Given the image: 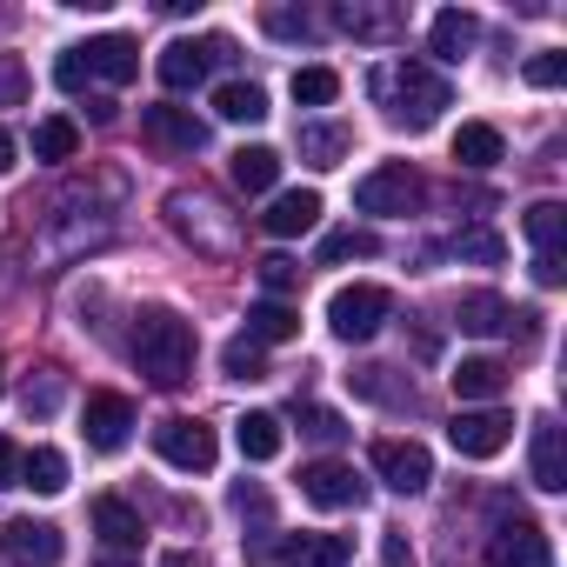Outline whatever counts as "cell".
<instances>
[{
    "instance_id": "obj_8",
    "label": "cell",
    "mask_w": 567,
    "mask_h": 567,
    "mask_svg": "<svg viewBox=\"0 0 567 567\" xmlns=\"http://www.w3.org/2000/svg\"><path fill=\"white\" fill-rule=\"evenodd\" d=\"M374 474H381L394 494H427L434 454H427L421 441H374Z\"/></svg>"
},
{
    "instance_id": "obj_33",
    "label": "cell",
    "mask_w": 567,
    "mask_h": 567,
    "mask_svg": "<svg viewBox=\"0 0 567 567\" xmlns=\"http://www.w3.org/2000/svg\"><path fill=\"white\" fill-rule=\"evenodd\" d=\"M368 254H381V240H374L368 227H341V234H328V240H321V267H341V260H368Z\"/></svg>"
},
{
    "instance_id": "obj_24",
    "label": "cell",
    "mask_w": 567,
    "mask_h": 567,
    "mask_svg": "<svg viewBox=\"0 0 567 567\" xmlns=\"http://www.w3.org/2000/svg\"><path fill=\"white\" fill-rule=\"evenodd\" d=\"M234 441H240L247 461H274L280 447H288V427H280V414H260V408H254V414L234 421Z\"/></svg>"
},
{
    "instance_id": "obj_38",
    "label": "cell",
    "mask_w": 567,
    "mask_h": 567,
    "mask_svg": "<svg viewBox=\"0 0 567 567\" xmlns=\"http://www.w3.org/2000/svg\"><path fill=\"white\" fill-rule=\"evenodd\" d=\"M295 280H301V267H295L288 254H267V260H260V288H267V301H280Z\"/></svg>"
},
{
    "instance_id": "obj_48",
    "label": "cell",
    "mask_w": 567,
    "mask_h": 567,
    "mask_svg": "<svg viewBox=\"0 0 567 567\" xmlns=\"http://www.w3.org/2000/svg\"><path fill=\"white\" fill-rule=\"evenodd\" d=\"M161 567H207V554H194V547H174V554H161Z\"/></svg>"
},
{
    "instance_id": "obj_16",
    "label": "cell",
    "mask_w": 567,
    "mask_h": 567,
    "mask_svg": "<svg viewBox=\"0 0 567 567\" xmlns=\"http://www.w3.org/2000/svg\"><path fill=\"white\" fill-rule=\"evenodd\" d=\"M81 61H87V74H94V81H114V87H127V81L141 74V48H134L127 34L81 41Z\"/></svg>"
},
{
    "instance_id": "obj_31",
    "label": "cell",
    "mask_w": 567,
    "mask_h": 567,
    "mask_svg": "<svg viewBox=\"0 0 567 567\" xmlns=\"http://www.w3.org/2000/svg\"><path fill=\"white\" fill-rule=\"evenodd\" d=\"M527 240H534V254H560V240H567V207H560V200H534V207H527Z\"/></svg>"
},
{
    "instance_id": "obj_9",
    "label": "cell",
    "mask_w": 567,
    "mask_h": 567,
    "mask_svg": "<svg viewBox=\"0 0 567 567\" xmlns=\"http://www.w3.org/2000/svg\"><path fill=\"white\" fill-rule=\"evenodd\" d=\"M141 134L154 141V147H167V154H200L207 147V121L194 114V107H141Z\"/></svg>"
},
{
    "instance_id": "obj_47",
    "label": "cell",
    "mask_w": 567,
    "mask_h": 567,
    "mask_svg": "<svg viewBox=\"0 0 567 567\" xmlns=\"http://www.w3.org/2000/svg\"><path fill=\"white\" fill-rule=\"evenodd\" d=\"M534 280H540V288H560V280H567L560 254H534Z\"/></svg>"
},
{
    "instance_id": "obj_44",
    "label": "cell",
    "mask_w": 567,
    "mask_h": 567,
    "mask_svg": "<svg viewBox=\"0 0 567 567\" xmlns=\"http://www.w3.org/2000/svg\"><path fill=\"white\" fill-rule=\"evenodd\" d=\"M54 81H61V87H68V94H81V87H87V81H94V74H87V61H81V48H68V54H61V61H54Z\"/></svg>"
},
{
    "instance_id": "obj_40",
    "label": "cell",
    "mask_w": 567,
    "mask_h": 567,
    "mask_svg": "<svg viewBox=\"0 0 567 567\" xmlns=\"http://www.w3.org/2000/svg\"><path fill=\"white\" fill-rule=\"evenodd\" d=\"M520 74H527V87H560L567 81V54H534Z\"/></svg>"
},
{
    "instance_id": "obj_18",
    "label": "cell",
    "mask_w": 567,
    "mask_h": 567,
    "mask_svg": "<svg viewBox=\"0 0 567 567\" xmlns=\"http://www.w3.org/2000/svg\"><path fill=\"white\" fill-rule=\"evenodd\" d=\"M447 381H454L461 408H467V401H501V394H507V361H494V354H467Z\"/></svg>"
},
{
    "instance_id": "obj_29",
    "label": "cell",
    "mask_w": 567,
    "mask_h": 567,
    "mask_svg": "<svg viewBox=\"0 0 567 567\" xmlns=\"http://www.w3.org/2000/svg\"><path fill=\"white\" fill-rule=\"evenodd\" d=\"M74 154H81V127H74L68 114H48V121L34 127V161L54 167V161H74Z\"/></svg>"
},
{
    "instance_id": "obj_36",
    "label": "cell",
    "mask_w": 567,
    "mask_h": 567,
    "mask_svg": "<svg viewBox=\"0 0 567 567\" xmlns=\"http://www.w3.org/2000/svg\"><path fill=\"white\" fill-rule=\"evenodd\" d=\"M394 368H354L348 381H354V394L361 401H414V388H401V381H388Z\"/></svg>"
},
{
    "instance_id": "obj_10",
    "label": "cell",
    "mask_w": 567,
    "mask_h": 567,
    "mask_svg": "<svg viewBox=\"0 0 567 567\" xmlns=\"http://www.w3.org/2000/svg\"><path fill=\"white\" fill-rule=\"evenodd\" d=\"M214 214H220V207H214L207 194H187V187H181V194H167V227H174L181 240L207 247V254H227V247H234V234H220V227H214Z\"/></svg>"
},
{
    "instance_id": "obj_41",
    "label": "cell",
    "mask_w": 567,
    "mask_h": 567,
    "mask_svg": "<svg viewBox=\"0 0 567 567\" xmlns=\"http://www.w3.org/2000/svg\"><path fill=\"white\" fill-rule=\"evenodd\" d=\"M21 401H28V414H41V421H48V414L61 408V374H41V381H28V394H21Z\"/></svg>"
},
{
    "instance_id": "obj_14",
    "label": "cell",
    "mask_w": 567,
    "mask_h": 567,
    "mask_svg": "<svg viewBox=\"0 0 567 567\" xmlns=\"http://www.w3.org/2000/svg\"><path fill=\"white\" fill-rule=\"evenodd\" d=\"M527 474H534V487H540V494H560V487H567V441H560V421H554V414H540V421H534Z\"/></svg>"
},
{
    "instance_id": "obj_11",
    "label": "cell",
    "mask_w": 567,
    "mask_h": 567,
    "mask_svg": "<svg viewBox=\"0 0 567 567\" xmlns=\"http://www.w3.org/2000/svg\"><path fill=\"white\" fill-rule=\"evenodd\" d=\"M81 434H87V447L121 454L127 434H134V401H127V394H87V408H81Z\"/></svg>"
},
{
    "instance_id": "obj_23",
    "label": "cell",
    "mask_w": 567,
    "mask_h": 567,
    "mask_svg": "<svg viewBox=\"0 0 567 567\" xmlns=\"http://www.w3.org/2000/svg\"><path fill=\"white\" fill-rule=\"evenodd\" d=\"M301 334V315L288 301H254L247 308V341L254 348H280V341H295Z\"/></svg>"
},
{
    "instance_id": "obj_26",
    "label": "cell",
    "mask_w": 567,
    "mask_h": 567,
    "mask_svg": "<svg viewBox=\"0 0 567 567\" xmlns=\"http://www.w3.org/2000/svg\"><path fill=\"white\" fill-rule=\"evenodd\" d=\"M454 321H461V334H514V308L501 295H461Z\"/></svg>"
},
{
    "instance_id": "obj_27",
    "label": "cell",
    "mask_w": 567,
    "mask_h": 567,
    "mask_svg": "<svg viewBox=\"0 0 567 567\" xmlns=\"http://www.w3.org/2000/svg\"><path fill=\"white\" fill-rule=\"evenodd\" d=\"M227 174H234L240 194H267V187L280 181V154H274V147H240V154L227 161Z\"/></svg>"
},
{
    "instance_id": "obj_46",
    "label": "cell",
    "mask_w": 567,
    "mask_h": 567,
    "mask_svg": "<svg viewBox=\"0 0 567 567\" xmlns=\"http://www.w3.org/2000/svg\"><path fill=\"white\" fill-rule=\"evenodd\" d=\"M0 487H21V447L0 434Z\"/></svg>"
},
{
    "instance_id": "obj_50",
    "label": "cell",
    "mask_w": 567,
    "mask_h": 567,
    "mask_svg": "<svg viewBox=\"0 0 567 567\" xmlns=\"http://www.w3.org/2000/svg\"><path fill=\"white\" fill-rule=\"evenodd\" d=\"M94 567H141V560H134V554H101Z\"/></svg>"
},
{
    "instance_id": "obj_49",
    "label": "cell",
    "mask_w": 567,
    "mask_h": 567,
    "mask_svg": "<svg viewBox=\"0 0 567 567\" xmlns=\"http://www.w3.org/2000/svg\"><path fill=\"white\" fill-rule=\"evenodd\" d=\"M8 167H14V134L0 127V174H8Z\"/></svg>"
},
{
    "instance_id": "obj_1",
    "label": "cell",
    "mask_w": 567,
    "mask_h": 567,
    "mask_svg": "<svg viewBox=\"0 0 567 567\" xmlns=\"http://www.w3.org/2000/svg\"><path fill=\"white\" fill-rule=\"evenodd\" d=\"M134 368L154 388H181L194 374V328L174 308H141L134 315Z\"/></svg>"
},
{
    "instance_id": "obj_51",
    "label": "cell",
    "mask_w": 567,
    "mask_h": 567,
    "mask_svg": "<svg viewBox=\"0 0 567 567\" xmlns=\"http://www.w3.org/2000/svg\"><path fill=\"white\" fill-rule=\"evenodd\" d=\"M0 394H8V374H0Z\"/></svg>"
},
{
    "instance_id": "obj_4",
    "label": "cell",
    "mask_w": 567,
    "mask_h": 567,
    "mask_svg": "<svg viewBox=\"0 0 567 567\" xmlns=\"http://www.w3.org/2000/svg\"><path fill=\"white\" fill-rule=\"evenodd\" d=\"M154 454H161L167 467H181V474H207V467H214V454H220V441H214V427H207V421L174 414V421H161V427H154Z\"/></svg>"
},
{
    "instance_id": "obj_17",
    "label": "cell",
    "mask_w": 567,
    "mask_h": 567,
    "mask_svg": "<svg viewBox=\"0 0 567 567\" xmlns=\"http://www.w3.org/2000/svg\"><path fill=\"white\" fill-rule=\"evenodd\" d=\"M154 68H161V87L187 94V87H200V81H207V68H214V41H167Z\"/></svg>"
},
{
    "instance_id": "obj_20",
    "label": "cell",
    "mask_w": 567,
    "mask_h": 567,
    "mask_svg": "<svg viewBox=\"0 0 567 567\" xmlns=\"http://www.w3.org/2000/svg\"><path fill=\"white\" fill-rule=\"evenodd\" d=\"M401 8H368V0H341L334 8V28H348L354 41H394L401 34Z\"/></svg>"
},
{
    "instance_id": "obj_19",
    "label": "cell",
    "mask_w": 567,
    "mask_h": 567,
    "mask_svg": "<svg viewBox=\"0 0 567 567\" xmlns=\"http://www.w3.org/2000/svg\"><path fill=\"white\" fill-rule=\"evenodd\" d=\"M94 527H101V540H107V554H141V540H147V527H141V514L127 507V501H94Z\"/></svg>"
},
{
    "instance_id": "obj_2",
    "label": "cell",
    "mask_w": 567,
    "mask_h": 567,
    "mask_svg": "<svg viewBox=\"0 0 567 567\" xmlns=\"http://www.w3.org/2000/svg\"><path fill=\"white\" fill-rule=\"evenodd\" d=\"M381 94H388V114H394L401 127H434L441 107H454V87H447L427 61H401V68L381 81Z\"/></svg>"
},
{
    "instance_id": "obj_32",
    "label": "cell",
    "mask_w": 567,
    "mask_h": 567,
    "mask_svg": "<svg viewBox=\"0 0 567 567\" xmlns=\"http://www.w3.org/2000/svg\"><path fill=\"white\" fill-rule=\"evenodd\" d=\"M348 147H354L348 127H301V161H308V167H341Z\"/></svg>"
},
{
    "instance_id": "obj_22",
    "label": "cell",
    "mask_w": 567,
    "mask_h": 567,
    "mask_svg": "<svg viewBox=\"0 0 567 567\" xmlns=\"http://www.w3.org/2000/svg\"><path fill=\"white\" fill-rule=\"evenodd\" d=\"M454 161H461L467 174H487V167H501V161H507V141H501V127H487V121H467V127L454 134Z\"/></svg>"
},
{
    "instance_id": "obj_7",
    "label": "cell",
    "mask_w": 567,
    "mask_h": 567,
    "mask_svg": "<svg viewBox=\"0 0 567 567\" xmlns=\"http://www.w3.org/2000/svg\"><path fill=\"white\" fill-rule=\"evenodd\" d=\"M487 567H554V547L527 514H514V520L501 514V527L487 540Z\"/></svg>"
},
{
    "instance_id": "obj_21",
    "label": "cell",
    "mask_w": 567,
    "mask_h": 567,
    "mask_svg": "<svg viewBox=\"0 0 567 567\" xmlns=\"http://www.w3.org/2000/svg\"><path fill=\"white\" fill-rule=\"evenodd\" d=\"M280 554H288V567H348L354 540L348 534H295V540H280Z\"/></svg>"
},
{
    "instance_id": "obj_35",
    "label": "cell",
    "mask_w": 567,
    "mask_h": 567,
    "mask_svg": "<svg viewBox=\"0 0 567 567\" xmlns=\"http://www.w3.org/2000/svg\"><path fill=\"white\" fill-rule=\"evenodd\" d=\"M341 94V74L334 68H295V101L301 107H328Z\"/></svg>"
},
{
    "instance_id": "obj_12",
    "label": "cell",
    "mask_w": 567,
    "mask_h": 567,
    "mask_svg": "<svg viewBox=\"0 0 567 567\" xmlns=\"http://www.w3.org/2000/svg\"><path fill=\"white\" fill-rule=\"evenodd\" d=\"M301 494H308L315 507L341 514V507H361V501H368V481H361L348 461H315V467H301Z\"/></svg>"
},
{
    "instance_id": "obj_39",
    "label": "cell",
    "mask_w": 567,
    "mask_h": 567,
    "mask_svg": "<svg viewBox=\"0 0 567 567\" xmlns=\"http://www.w3.org/2000/svg\"><path fill=\"white\" fill-rule=\"evenodd\" d=\"M260 28H267V34H280V41H308V34H315V21H308V14H295V8H267V14H260Z\"/></svg>"
},
{
    "instance_id": "obj_13",
    "label": "cell",
    "mask_w": 567,
    "mask_h": 567,
    "mask_svg": "<svg viewBox=\"0 0 567 567\" xmlns=\"http://www.w3.org/2000/svg\"><path fill=\"white\" fill-rule=\"evenodd\" d=\"M0 554L21 560V567H54L68 554V540H61L54 520H8V527H0Z\"/></svg>"
},
{
    "instance_id": "obj_43",
    "label": "cell",
    "mask_w": 567,
    "mask_h": 567,
    "mask_svg": "<svg viewBox=\"0 0 567 567\" xmlns=\"http://www.w3.org/2000/svg\"><path fill=\"white\" fill-rule=\"evenodd\" d=\"M301 434H315V441H341L348 427H341L334 408H301Z\"/></svg>"
},
{
    "instance_id": "obj_42",
    "label": "cell",
    "mask_w": 567,
    "mask_h": 567,
    "mask_svg": "<svg viewBox=\"0 0 567 567\" xmlns=\"http://www.w3.org/2000/svg\"><path fill=\"white\" fill-rule=\"evenodd\" d=\"M21 94H28V68L14 54H0V107H21Z\"/></svg>"
},
{
    "instance_id": "obj_25",
    "label": "cell",
    "mask_w": 567,
    "mask_h": 567,
    "mask_svg": "<svg viewBox=\"0 0 567 567\" xmlns=\"http://www.w3.org/2000/svg\"><path fill=\"white\" fill-rule=\"evenodd\" d=\"M427 41H434V61H467V48L481 41V21L461 14V8H447V14H434Z\"/></svg>"
},
{
    "instance_id": "obj_3",
    "label": "cell",
    "mask_w": 567,
    "mask_h": 567,
    "mask_svg": "<svg viewBox=\"0 0 567 567\" xmlns=\"http://www.w3.org/2000/svg\"><path fill=\"white\" fill-rule=\"evenodd\" d=\"M388 315H394V295L374 288V280L334 288V301H328V328H334L341 341H374V334L388 328Z\"/></svg>"
},
{
    "instance_id": "obj_5",
    "label": "cell",
    "mask_w": 567,
    "mask_h": 567,
    "mask_svg": "<svg viewBox=\"0 0 567 567\" xmlns=\"http://www.w3.org/2000/svg\"><path fill=\"white\" fill-rule=\"evenodd\" d=\"M447 441H454L461 461H494L514 441V414L507 408H461L454 427H447Z\"/></svg>"
},
{
    "instance_id": "obj_34",
    "label": "cell",
    "mask_w": 567,
    "mask_h": 567,
    "mask_svg": "<svg viewBox=\"0 0 567 567\" xmlns=\"http://www.w3.org/2000/svg\"><path fill=\"white\" fill-rule=\"evenodd\" d=\"M220 368H227V381H267V348H254V341L240 334V341L220 348Z\"/></svg>"
},
{
    "instance_id": "obj_28",
    "label": "cell",
    "mask_w": 567,
    "mask_h": 567,
    "mask_svg": "<svg viewBox=\"0 0 567 567\" xmlns=\"http://www.w3.org/2000/svg\"><path fill=\"white\" fill-rule=\"evenodd\" d=\"M214 114L254 127V121H267V87H254V81H227V87L214 94Z\"/></svg>"
},
{
    "instance_id": "obj_45",
    "label": "cell",
    "mask_w": 567,
    "mask_h": 567,
    "mask_svg": "<svg viewBox=\"0 0 567 567\" xmlns=\"http://www.w3.org/2000/svg\"><path fill=\"white\" fill-rule=\"evenodd\" d=\"M381 567H421L414 547H408V534H388V540H381Z\"/></svg>"
},
{
    "instance_id": "obj_6",
    "label": "cell",
    "mask_w": 567,
    "mask_h": 567,
    "mask_svg": "<svg viewBox=\"0 0 567 567\" xmlns=\"http://www.w3.org/2000/svg\"><path fill=\"white\" fill-rule=\"evenodd\" d=\"M414 200H421V181H414L408 161H388V167H374V174L354 181V207L361 214H408Z\"/></svg>"
},
{
    "instance_id": "obj_15",
    "label": "cell",
    "mask_w": 567,
    "mask_h": 567,
    "mask_svg": "<svg viewBox=\"0 0 567 567\" xmlns=\"http://www.w3.org/2000/svg\"><path fill=\"white\" fill-rule=\"evenodd\" d=\"M260 227H267L274 240H295V234L321 227V194H315V187H288V194H274V207L260 214Z\"/></svg>"
},
{
    "instance_id": "obj_30",
    "label": "cell",
    "mask_w": 567,
    "mask_h": 567,
    "mask_svg": "<svg viewBox=\"0 0 567 567\" xmlns=\"http://www.w3.org/2000/svg\"><path fill=\"white\" fill-rule=\"evenodd\" d=\"M21 487H34V494H61V487H68V454H61V447H34V454H21Z\"/></svg>"
},
{
    "instance_id": "obj_37",
    "label": "cell",
    "mask_w": 567,
    "mask_h": 567,
    "mask_svg": "<svg viewBox=\"0 0 567 567\" xmlns=\"http://www.w3.org/2000/svg\"><path fill=\"white\" fill-rule=\"evenodd\" d=\"M454 254H461V260H481V267H494V260H501V234H487V227H467V234H454Z\"/></svg>"
}]
</instances>
